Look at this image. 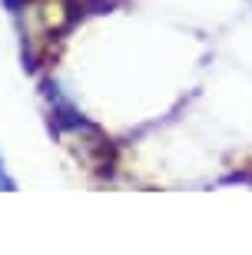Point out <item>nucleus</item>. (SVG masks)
Wrapping results in <instances>:
<instances>
[{"label":"nucleus","instance_id":"f257e3e1","mask_svg":"<svg viewBox=\"0 0 252 255\" xmlns=\"http://www.w3.org/2000/svg\"><path fill=\"white\" fill-rule=\"evenodd\" d=\"M0 176H3V159H0Z\"/></svg>","mask_w":252,"mask_h":255}]
</instances>
